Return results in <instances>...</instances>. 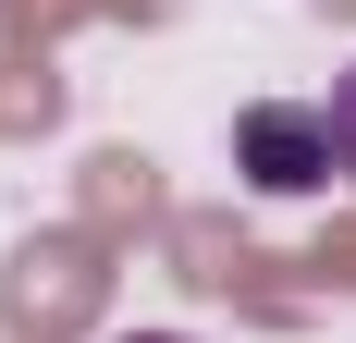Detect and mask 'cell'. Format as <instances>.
<instances>
[{"mask_svg": "<svg viewBox=\"0 0 356 343\" xmlns=\"http://www.w3.org/2000/svg\"><path fill=\"white\" fill-rule=\"evenodd\" d=\"M234 160L270 184V196H307V184H332V123L295 99H258L246 123H234Z\"/></svg>", "mask_w": 356, "mask_h": 343, "instance_id": "obj_1", "label": "cell"}, {"mask_svg": "<svg viewBox=\"0 0 356 343\" xmlns=\"http://www.w3.org/2000/svg\"><path fill=\"white\" fill-rule=\"evenodd\" d=\"M123 343H184V331H123Z\"/></svg>", "mask_w": 356, "mask_h": 343, "instance_id": "obj_3", "label": "cell"}, {"mask_svg": "<svg viewBox=\"0 0 356 343\" xmlns=\"http://www.w3.org/2000/svg\"><path fill=\"white\" fill-rule=\"evenodd\" d=\"M320 123H332V172H344V184H356V62H344V86H332V99H320Z\"/></svg>", "mask_w": 356, "mask_h": 343, "instance_id": "obj_2", "label": "cell"}]
</instances>
